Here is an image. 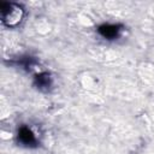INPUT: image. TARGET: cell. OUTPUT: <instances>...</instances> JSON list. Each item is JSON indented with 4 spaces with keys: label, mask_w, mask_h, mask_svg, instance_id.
<instances>
[{
    "label": "cell",
    "mask_w": 154,
    "mask_h": 154,
    "mask_svg": "<svg viewBox=\"0 0 154 154\" xmlns=\"http://www.w3.org/2000/svg\"><path fill=\"white\" fill-rule=\"evenodd\" d=\"M22 18V8L16 6V5H10L8 11L4 13V20L8 25H14L17 24Z\"/></svg>",
    "instance_id": "6da1fadb"
}]
</instances>
